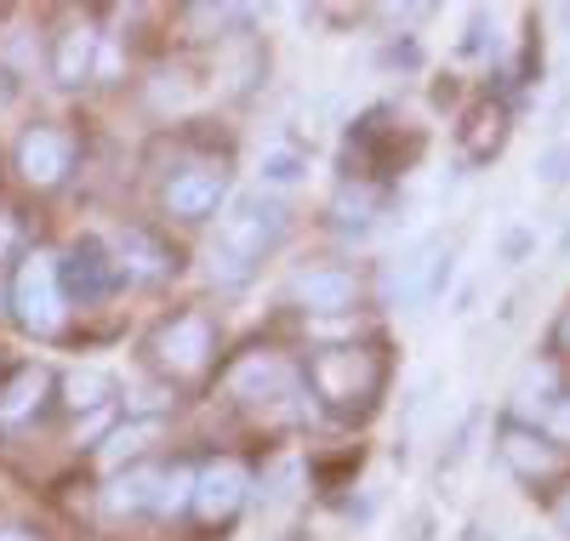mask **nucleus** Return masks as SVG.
<instances>
[{
	"instance_id": "obj_1",
	"label": "nucleus",
	"mask_w": 570,
	"mask_h": 541,
	"mask_svg": "<svg viewBox=\"0 0 570 541\" xmlns=\"http://www.w3.org/2000/svg\"><path fill=\"white\" fill-rule=\"evenodd\" d=\"M285 239V212L263 194H246L217 217V239H212V279L217 285H246L252 268Z\"/></svg>"
},
{
	"instance_id": "obj_2",
	"label": "nucleus",
	"mask_w": 570,
	"mask_h": 541,
	"mask_svg": "<svg viewBox=\"0 0 570 541\" xmlns=\"http://www.w3.org/2000/svg\"><path fill=\"white\" fill-rule=\"evenodd\" d=\"M389 382V365L376 348H320L308 354V387L320 393V405L331 416H365L376 405V393Z\"/></svg>"
},
{
	"instance_id": "obj_3",
	"label": "nucleus",
	"mask_w": 570,
	"mask_h": 541,
	"mask_svg": "<svg viewBox=\"0 0 570 541\" xmlns=\"http://www.w3.org/2000/svg\"><path fill=\"white\" fill-rule=\"evenodd\" d=\"M12 308H18V319H23L35 336H58V331H63L69 291H63L58 257H46V252L23 257V268H18V279H12Z\"/></svg>"
},
{
	"instance_id": "obj_4",
	"label": "nucleus",
	"mask_w": 570,
	"mask_h": 541,
	"mask_svg": "<svg viewBox=\"0 0 570 541\" xmlns=\"http://www.w3.org/2000/svg\"><path fill=\"white\" fill-rule=\"evenodd\" d=\"M149 354H155V365L171 371V376H195V371H206L212 354H217V325H212L200 308H183V314H171V319L155 331Z\"/></svg>"
},
{
	"instance_id": "obj_5",
	"label": "nucleus",
	"mask_w": 570,
	"mask_h": 541,
	"mask_svg": "<svg viewBox=\"0 0 570 541\" xmlns=\"http://www.w3.org/2000/svg\"><path fill=\"white\" fill-rule=\"evenodd\" d=\"M18 171L29 188H58L75 171V131L63 126H29L18 137Z\"/></svg>"
},
{
	"instance_id": "obj_6",
	"label": "nucleus",
	"mask_w": 570,
	"mask_h": 541,
	"mask_svg": "<svg viewBox=\"0 0 570 541\" xmlns=\"http://www.w3.org/2000/svg\"><path fill=\"white\" fill-rule=\"evenodd\" d=\"M246 490H252V473L234 462V456L212 462L195 479V513H200V524H228L234 513L246 508Z\"/></svg>"
},
{
	"instance_id": "obj_7",
	"label": "nucleus",
	"mask_w": 570,
	"mask_h": 541,
	"mask_svg": "<svg viewBox=\"0 0 570 541\" xmlns=\"http://www.w3.org/2000/svg\"><path fill=\"white\" fill-rule=\"evenodd\" d=\"M223 194H228V177L217 166H188L166 183V212L183 223H206V217H217Z\"/></svg>"
},
{
	"instance_id": "obj_8",
	"label": "nucleus",
	"mask_w": 570,
	"mask_h": 541,
	"mask_svg": "<svg viewBox=\"0 0 570 541\" xmlns=\"http://www.w3.org/2000/svg\"><path fill=\"white\" fill-rule=\"evenodd\" d=\"M292 297H297L308 314H348L354 297H360V279H354V268L325 263V268H308V274L292 279Z\"/></svg>"
},
{
	"instance_id": "obj_9",
	"label": "nucleus",
	"mask_w": 570,
	"mask_h": 541,
	"mask_svg": "<svg viewBox=\"0 0 570 541\" xmlns=\"http://www.w3.org/2000/svg\"><path fill=\"white\" fill-rule=\"evenodd\" d=\"M63 268V291L69 297H80V303H98L104 291L120 279V263H109V252L98 239H80L75 252H69V263H58Z\"/></svg>"
},
{
	"instance_id": "obj_10",
	"label": "nucleus",
	"mask_w": 570,
	"mask_h": 541,
	"mask_svg": "<svg viewBox=\"0 0 570 541\" xmlns=\"http://www.w3.org/2000/svg\"><path fill=\"white\" fill-rule=\"evenodd\" d=\"M502 462L519 473V479H553L559 468H564V456H559V445L548 433H531V427H508L502 433Z\"/></svg>"
},
{
	"instance_id": "obj_11",
	"label": "nucleus",
	"mask_w": 570,
	"mask_h": 541,
	"mask_svg": "<svg viewBox=\"0 0 570 541\" xmlns=\"http://www.w3.org/2000/svg\"><path fill=\"white\" fill-rule=\"evenodd\" d=\"M52 75H58V86H80V80L98 75V35H91L86 23L63 29L52 40Z\"/></svg>"
},
{
	"instance_id": "obj_12",
	"label": "nucleus",
	"mask_w": 570,
	"mask_h": 541,
	"mask_svg": "<svg viewBox=\"0 0 570 541\" xmlns=\"http://www.w3.org/2000/svg\"><path fill=\"white\" fill-rule=\"evenodd\" d=\"M120 268L137 279H166V274H177V252L160 245L149 228H126L120 234Z\"/></svg>"
},
{
	"instance_id": "obj_13",
	"label": "nucleus",
	"mask_w": 570,
	"mask_h": 541,
	"mask_svg": "<svg viewBox=\"0 0 570 541\" xmlns=\"http://www.w3.org/2000/svg\"><path fill=\"white\" fill-rule=\"evenodd\" d=\"M502 137H508V115L497 109V104H480L468 115V126H462V155L473 160V166H485L497 149H502Z\"/></svg>"
},
{
	"instance_id": "obj_14",
	"label": "nucleus",
	"mask_w": 570,
	"mask_h": 541,
	"mask_svg": "<svg viewBox=\"0 0 570 541\" xmlns=\"http://www.w3.org/2000/svg\"><path fill=\"white\" fill-rule=\"evenodd\" d=\"M257 80H263V46H252L246 35H234L228 52H223V91L228 97H246Z\"/></svg>"
},
{
	"instance_id": "obj_15",
	"label": "nucleus",
	"mask_w": 570,
	"mask_h": 541,
	"mask_svg": "<svg viewBox=\"0 0 570 541\" xmlns=\"http://www.w3.org/2000/svg\"><path fill=\"white\" fill-rule=\"evenodd\" d=\"M109 393H115V376H109V371H98V365L69 371V382H63V400H69V411H75V416L104 411V405H109Z\"/></svg>"
},
{
	"instance_id": "obj_16",
	"label": "nucleus",
	"mask_w": 570,
	"mask_h": 541,
	"mask_svg": "<svg viewBox=\"0 0 570 541\" xmlns=\"http://www.w3.org/2000/svg\"><path fill=\"white\" fill-rule=\"evenodd\" d=\"M40 393H46V371H40V365H23L7 387H0V422H7V427L23 422V416L40 405Z\"/></svg>"
},
{
	"instance_id": "obj_17",
	"label": "nucleus",
	"mask_w": 570,
	"mask_h": 541,
	"mask_svg": "<svg viewBox=\"0 0 570 541\" xmlns=\"http://www.w3.org/2000/svg\"><path fill=\"white\" fill-rule=\"evenodd\" d=\"M292 387V376H285L274 360H246L240 371H234V393H240V400H263V393H285Z\"/></svg>"
},
{
	"instance_id": "obj_18",
	"label": "nucleus",
	"mask_w": 570,
	"mask_h": 541,
	"mask_svg": "<svg viewBox=\"0 0 570 541\" xmlns=\"http://www.w3.org/2000/svg\"><path fill=\"white\" fill-rule=\"evenodd\" d=\"M195 479H200L195 468H183V462H177L166 479H155V502H149V508L166 513V519H177L183 508H195Z\"/></svg>"
},
{
	"instance_id": "obj_19",
	"label": "nucleus",
	"mask_w": 570,
	"mask_h": 541,
	"mask_svg": "<svg viewBox=\"0 0 570 541\" xmlns=\"http://www.w3.org/2000/svg\"><path fill=\"white\" fill-rule=\"evenodd\" d=\"M160 433V422L155 416H137V422H126V427H109V445H104V462L115 468V462H126V456H137V451H149V439Z\"/></svg>"
},
{
	"instance_id": "obj_20",
	"label": "nucleus",
	"mask_w": 570,
	"mask_h": 541,
	"mask_svg": "<svg viewBox=\"0 0 570 541\" xmlns=\"http://www.w3.org/2000/svg\"><path fill=\"white\" fill-rule=\"evenodd\" d=\"M149 502H155V473H120L109 484V496H104L109 513H137V508H149Z\"/></svg>"
},
{
	"instance_id": "obj_21",
	"label": "nucleus",
	"mask_w": 570,
	"mask_h": 541,
	"mask_svg": "<svg viewBox=\"0 0 570 541\" xmlns=\"http://www.w3.org/2000/svg\"><path fill=\"white\" fill-rule=\"evenodd\" d=\"M303 171H308V155H303V149H268V155H263V171H257V177H263L268 188H292V183H297Z\"/></svg>"
},
{
	"instance_id": "obj_22",
	"label": "nucleus",
	"mask_w": 570,
	"mask_h": 541,
	"mask_svg": "<svg viewBox=\"0 0 570 541\" xmlns=\"http://www.w3.org/2000/svg\"><path fill=\"white\" fill-rule=\"evenodd\" d=\"M331 212H337V223H354V228H365V223L376 217V188H371V183H360V188H343V194H337V206H331Z\"/></svg>"
},
{
	"instance_id": "obj_23",
	"label": "nucleus",
	"mask_w": 570,
	"mask_h": 541,
	"mask_svg": "<svg viewBox=\"0 0 570 541\" xmlns=\"http://www.w3.org/2000/svg\"><path fill=\"white\" fill-rule=\"evenodd\" d=\"M537 183H548V188H564L570 183V137L548 142V149L537 155Z\"/></svg>"
},
{
	"instance_id": "obj_24",
	"label": "nucleus",
	"mask_w": 570,
	"mask_h": 541,
	"mask_svg": "<svg viewBox=\"0 0 570 541\" xmlns=\"http://www.w3.org/2000/svg\"><path fill=\"white\" fill-rule=\"evenodd\" d=\"M18 245H23V223H18V212H0V263L18 257Z\"/></svg>"
},
{
	"instance_id": "obj_25",
	"label": "nucleus",
	"mask_w": 570,
	"mask_h": 541,
	"mask_svg": "<svg viewBox=\"0 0 570 541\" xmlns=\"http://www.w3.org/2000/svg\"><path fill=\"white\" fill-rule=\"evenodd\" d=\"M525 252H531V228H508L502 234V263H525Z\"/></svg>"
},
{
	"instance_id": "obj_26",
	"label": "nucleus",
	"mask_w": 570,
	"mask_h": 541,
	"mask_svg": "<svg viewBox=\"0 0 570 541\" xmlns=\"http://www.w3.org/2000/svg\"><path fill=\"white\" fill-rule=\"evenodd\" d=\"M98 433H109V411H91V422L75 427V445H80V439H98Z\"/></svg>"
},
{
	"instance_id": "obj_27",
	"label": "nucleus",
	"mask_w": 570,
	"mask_h": 541,
	"mask_svg": "<svg viewBox=\"0 0 570 541\" xmlns=\"http://www.w3.org/2000/svg\"><path fill=\"white\" fill-rule=\"evenodd\" d=\"M553 433H570V393L553 400Z\"/></svg>"
},
{
	"instance_id": "obj_28",
	"label": "nucleus",
	"mask_w": 570,
	"mask_h": 541,
	"mask_svg": "<svg viewBox=\"0 0 570 541\" xmlns=\"http://www.w3.org/2000/svg\"><path fill=\"white\" fill-rule=\"evenodd\" d=\"M559 530L570 535V490H564V496H559Z\"/></svg>"
},
{
	"instance_id": "obj_29",
	"label": "nucleus",
	"mask_w": 570,
	"mask_h": 541,
	"mask_svg": "<svg viewBox=\"0 0 570 541\" xmlns=\"http://www.w3.org/2000/svg\"><path fill=\"white\" fill-rule=\"evenodd\" d=\"M559 348H564V354H570V314H564V319H559Z\"/></svg>"
},
{
	"instance_id": "obj_30",
	"label": "nucleus",
	"mask_w": 570,
	"mask_h": 541,
	"mask_svg": "<svg viewBox=\"0 0 570 541\" xmlns=\"http://www.w3.org/2000/svg\"><path fill=\"white\" fill-rule=\"evenodd\" d=\"M559 263H570V223H564V239H559Z\"/></svg>"
},
{
	"instance_id": "obj_31",
	"label": "nucleus",
	"mask_w": 570,
	"mask_h": 541,
	"mask_svg": "<svg viewBox=\"0 0 570 541\" xmlns=\"http://www.w3.org/2000/svg\"><path fill=\"white\" fill-rule=\"evenodd\" d=\"M0 541H35L29 530H0Z\"/></svg>"
}]
</instances>
